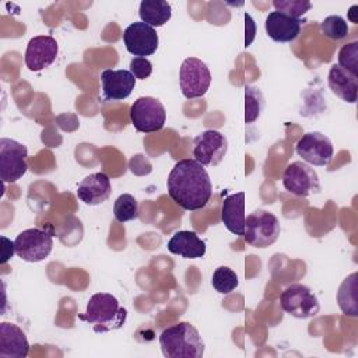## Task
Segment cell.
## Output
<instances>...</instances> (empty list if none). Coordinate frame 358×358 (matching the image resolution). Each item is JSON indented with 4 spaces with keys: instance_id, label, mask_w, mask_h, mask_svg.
<instances>
[{
    "instance_id": "cell-10",
    "label": "cell",
    "mask_w": 358,
    "mask_h": 358,
    "mask_svg": "<svg viewBox=\"0 0 358 358\" xmlns=\"http://www.w3.org/2000/svg\"><path fill=\"white\" fill-rule=\"evenodd\" d=\"M282 185L287 192L299 197H306L320 192L317 172L303 161H294L285 168Z\"/></svg>"
},
{
    "instance_id": "cell-15",
    "label": "cell",
    "mask_w": 358,
    "mask_h": 358,
    "mask_svg": "<svg viewBox=\"0 0 358 358\" xmlns=\"http://www.w3.org/2000/svg\"><path fill=\"white\" fill-rule=\"evenodd\" d=\"M102 96L106 101H123L136 87V77L130 70L106 69L101 73Z\"/></svg>"
},
{
    "instance_id": "cell-3",
    "label": "cell",
    "mask_w": 358,
    "mask_h": 358,
    "mask_svg": "<svg viewBox=\"0 0 358 358\" xmlns=\"http://www.w3.org/2000/svg\"><path fill=\"white\" fill-rule=\"evenodd\" d=\"M127 317V310L120 306L116 296L108 292L94 294L80 319L92 324L95 333H106L120 329Z\"/></svg>"
},
{
    "instance_id": "cell-26",
    "label": "cell",
    "mask_w": 358,
    "mask_h": 358,
    "mask_svg": "<svg viewBox=\"0 0 358 358\" xmlns=\"http://www.w3.org/2000/svg\"><path fill=\"white\" fill-rule=\"evenodd\" d=\"M113 215L119 222H127L138 218V201L129 193L120 194L115 200Z\"/></svg>"
},
{
    "instance_id": "cell-31",
    "label": "cell",
    "mask_w": 358,
    "mask_h": 358,
    "mask_svg": "<svg viewBox=\"0 0 358 358\" xmlns=\"http://www.w3.org/2000/svg\"><path fill=\"white\" fill-rule=\"evenodd\" d=\"M14 253H15L14 242L7 239L6 236H1V264L7 263V260H10V257H13Z\"/></svg>"
},
{
    "instance_id": "cell-16",
    "label": "cell",
    "mask_w": 358,
    "mask_h": 358,
    "mask_svg": "<svg viewBox=\"0 0 358 358\" xmlns=\"http://www.w3.org/2000/svg\"><path fill=\"white\" fill-rule=\"evenodd\" d=\"M305 20L292 18L278 11H271L264 21V29L268 38L274 42H292L301 34V28Z\"/></svg>"
},
{
    "instance_id": "cell-7",
    "label": "cell",
    "mask_w": 358,
    "mask_h": 358,
    "mask_svg": "<svg viewBox=\"0 0 358 358\" xmlns=\"http://www.w3.org/2000/svg\"><path fill=\"white\" fill-rule=\"evenodd\" d=\"M179 84L185 98L196 99L206 95L211 84L207 64L197 57H186L179 69Z\"/></svg>"
},
{
    "instance_id": "cell-28",
    "label": "cell",
    "mask_w": 358,
    "mask_h": 358,
    "mask_svg": "<svg viewBox=\"0 0 358 358\" xmlns=\"http://www.w3.org/2000/svg\"><path fill=\"white\" fill-rule=\"evenodd\" d=\"M273 6L275 11L292 18H301L312 8V3L308 0H274Z\"/></svg>"
},
{
    "instance_id": "cell-12",
    "label": "cell",
    "mask_w": 358,
    "mask_h": 358,
    "mask_svg": "<svg viewBox=\"0 0 358 358\" xmlns=\"http://www.w3.org/2000/svg\"><path fill=\"white\" fill-rule=\"evenodd\" d=\"M228 151V140L218 130H204L193 141V157L204 166L218 165Z\"/></svg>"
},
{
    "instance_id": "cell-1",
    "label": "cell",
    "mask_w": 358,
    "mask_h": 358,
    "mask_svg": "<svg viewBox=\"0 0 358 358\" xmlns=\"http://www.w3.org/2000/svg\"><path fill=\"white\" fill-rule=\"evenodd\" d=\"M169 197L186 211H197L207 206L213 196V185L204 165L196 159L178 161L166 179Z\"/></svg>"
},
{
    "instance_id": "cell-11",
    "label": "cell",
    "mask_w": 358,
    "mask_h": 358,
    "mask_svg": "<svg viewBox=\"0 0 358 358\" xmlns=\"http://www.w3.org/2000/svg\"><path fill=\"white\" fill-rule=\"evenodd\" d=\"M303 162L315 166H327L333 159V143L320 131L305 133L295 145Z\"/></svg>"
},
{
    "instance_id": "cell-13",
    "label": "cell",
    "mask_w": 358,
    "mask_h": 358,
    "mask_svg": "<svg viewBox=\"0 0 358 358\" xmlns=\"http://www.w3.org/2000/svg\"><path fill=\"white\" fill-rule=\"evenodd\" d=\"M123 42L129 53L136 57H145L157 52L159 38L155 28L140 21L130 24L124 29Z\"/></svg>"
},
{
    "instance_id": "cell-30",
    "label": "cell",
    "mask_w": 358,
    "mask_h": 358,
    "mask_svg": "<svg viewBox=\"0 0 358 358\" xmlns=\"http://www.w3.org/2000/svg\"><path fill=\"white\" fill-rule=\"evenodd\" d=\"M130 73L136 80H145L152 73V64L147 57H133L130 60Z\"/></svg>"
},
{
    "instance_id": "cell-6",
    "label": "cell",
    "mask_w": 358,
    "mask_h": 358,
    "mask_svg": "<svg viewBox=\"0 0 358 358\" xmlns=\"http://www.w3.org/2000/svg\"><path fill=\"white\" fill-rule=\"evenodd\" d=\"M281 309L292 317H313L320 310L317 296L303 284H291L280 295Z\"/></svg>"
},
{
    "instance_id": "cell-14",
    "label": "cell",
    "mask_w": 358,
    "mask_h": 358,
    "mask_svg": "<svg viewBox=\"0 0 358 358\" xmlns=\"http://www.w3.org/2000/svg\"><path fill=\"white\" fill-rule=\"evenodd\" d=\"M59 45L50 35H38L29 39L25 49V66L31 71L49 67L57 57Z\"/></svg>"
},
{
    "instance_id": "cell-29",
    "label": "cell",
    "mask_w": 358,
    "mask_h": 358,
    "mask_svg": "<svg viewBox=\"0 0 358 358\" xmlns=\"http://www.w3.org/2000/svg\"><path fill=\"white\" fill-rule=\"evenodd\" d=\"M338 66L358 77V42L344 45L338 52Z\"/></svg>"
},
{
    "instance_id": "cell-17",
    "label": "cell",
    "mask_w": 358,
    "mask_h": 358,
    "mask_svg": "<svg viewBox=\"0 0 358 358\" xmlns=\"http://www.w3.org/2000/svg\"><path fill=\"white\" fill-rule=\"evenodd\" d=\"M110 193V179L105 172H96L85 176L77 187V197L88 206H98L105 203Z\"/></svg>"
},
{
    "instance_id": "cell-23",
    "label": "cell",
    "mask_w": 358,
    "mask_h": 358,
    "mask_svg": "<svg viewBox=\"0 0 358 358\" xmlns=\"http://www.w3.org/2000/svg\"><path fill=\"white\" fill-rule=\"evenodd\" d=\"M138 15L143 22L155 28L165 25L172 17V8L165 0H143Z\"/></svg>"
},
{
    "instance_id": "cell-20",
    "label": "cell",
    "mask_w": 358,
    "mask_h": 358,
    "mask_svg": "<svg viewBox=\"0 0 358 358\" xmlns=\"http://www.w3.org/2000/svg\"><path fill=\"white\" fill-rule=\"evenodd\" d=\"M329 88L331 92L347 103H355L358 95V77L340 67L333 64L327 77Z\"/></svg>"
},
{
    "instance_id": "cell-22",
    "label": "cell",
    "mask_w": 358,
    "mask_h": 358,
    "mask_svg": "<svg viewBox=\"0 0 358 358\" xmlns=\"http://www.w3.org/2000/svg\"><path fill=\"white\" fill-rule=\"evenodd\" d=\"M337 303L347 316H358V273L354 271L343 280L337 291Z\"/></svg>"
},
{
    "instance_id": "cell-25",
    "label": "cell",
    "mask_w": 358,
    "mask_h": 358,
    "mask_svg": "<svg viewBox=\"0 0 358 358\" xmlns=\"http://www.w3.org/2000/svg\"><path fill=\"white\" fill-rule=\"evenodd\" d=\"M211 285L217 292L227 295L238 288L239 280H238L236 273L232 268H229L227 266H220L213 273Z\"/></svg>"
},
{
    "instance_id": "cell-32",
    "label": "cell",
    "mask_w": 358,
    "mask_h": 358,
    "mask_svg": "<svg viewBox=\"0 0 358 358\" xmlns=\"http://www.w3.org/2000/svg\"><path fill=\"white\" fill-rule=\"evenodd\" d=\"M245 46H249L255 38L256 34V25L255 21L252 20V17L249 14H245Z\"/></svg>"
},
{
    "instance_id": "cell-33",
    "label": "cell",
    "mask_w": 358,
    "mask_h": 358,
    "mask_svg": "<svg viewBox=\"0 0 358 358\" xmlns=\"http://www.w3.org/2000/svg\"><path fill=\"white\" fill-rule=\"evenodd\" d=\"M358 10V6H352L351 8H350V13H348V18L351 20V22H354V24H357L358 21L354 18V13Z\"/></svg>"
},
{
    "instance_id": "cell-24",
    "label": "cell",
    "mask_w": 358,
    "mask_h": 358,
    "mask_svg": "<svg viewBox=\"0 0 358 358\" xmlns=\"http://www.w3.org/2000/svg\"><path fill=\"white\" fill-rule=\"evenodd\" d=\"M264 109V96L257 87H245V122H256Z\"/></svg>"
},
{
    "instance_id": "cell-5",
    "label": "cell",
    "mask_w": 358,
    "mask_h": 358,
    "mask_svg": "<svg viewBox=\"0 0 358 358\" xmlns=\"http://www.w3.org/2000/svg\"><path fill=\"white\" fill-rule=\"evenodd\" d=\"M131 124L140 133L159 131L166 120V112L161 101L152 96L137 98L129 110Z\"/></svg>"
},
{
    "instance_id": "cell-18",
    "label": "cell",
    "mask_w": 358,
    "mask_h": 358,
    "mask_svg": "<svg viewBox=\"0 0 358 358\" xmlns=\"http://www.w3.org/2000/svg\"><path fill=\"white\" fill-rule=\"evenodd\" d=\"M29 352V343L22 331L14 323H0V358H25Z\"/></svg>"
},
{
    "instance_id": "cell-21",
    "label": "cell",
    "mask_w": 358,
    "mask_h": 358,
    "mask_svg": "<svg viewBox=\"0 0 358 358\" xmlns=\"http://www.w3.org/2000/svg\"><path fill=\"white\" fill-rule=\"evenodd\" d=\"M172 255L183 259H200L206 255V243L194 231H178L166 243Z\"/></svg>"
},
{
    "instance_id": "cell-19",
    "label": "cell",
    "mask_w": 358,
    "mask_h": 358,
    "mask_svg": "<svg viewBox=\"0 0 358 358\" xmlns=\"http://www.w3.org/2000/svg\"><path fill=\"white\" fill-rule=\"evenodd\" d=\"M245 220V192L227 196L221 206V221L225 228L234 235L243 236Z\"/></svg>"
},
{
    "instance_id": "cell-27",
    "label": "cell",
    "mask_w": 358,
    "mask_h": 358,
    "mask_svg": "<svg viewBox=\"0 0 358 358\" xmlns=\"http://www.w3.org/2000/svg\"><path fill=\"white\" fill-rule=\"evenodd\" d=\"M348 31V24L341 15H329L320 22V32L331 41H341L347 38Z\"/></svg>"
},
{
    "instance_id": "cell-8",
    "label": "cell",
    "mask_w": 358,
    "mask_h": 358,
    "mask_svg": "<svg viewBox=\"0 0 358 358\" xmlns=\"http://www.w3.org/2000/svg\"><path fill=\"white\" fill-rule=\"evenodd\" d=\"M15 255L25 262L45 260L53 248V235L41 228H28L20 232L14 241Z\"/></svg>"
},
{
    "instance_id": "cell-4",
    "label": "cell",
    "mask_w": 358,
    "mask_h": 358,
    "mask_svg": "<svg viewBox=\"0 0 358 358\" xmlns=\"http://www.w3.org/2000/svg\"><path fill=\"white\" fill-rule=\"evenodd\" d=\"M280 232V221L273 213L255 210L245 220L243 238L253 248L264 249L271 246L278 239Z\"/></svg>"
},
{
    "instance_id": "cell-2",
    "label": "cell",
    "mask_w": 358,
    "mask_h": 358,
    "mask_svg": "<svg viewBox=\"0 0 358 358\" xmlns=\"http://www.w3.org/2000/svg\"><path fill=\"white\" fill-rule=\"evenodd\" d=\"M159 345L166 358H201L204 341L197 329L189 322H179L162 330Z\"/></svg>"
},
{
    "instance_id": "cell-9",
    "label": "cell",
    "mask_w": 358,
    "mask_h": 358,
    "mask_svg": "<svg viewBox=\"0 0 358 358\" xmlns=\"http://www.w3.org/2000/svg\"><path fill=\"white\" fill-rule=\"evenodd\" d=\"M28 150L24 144L13 138H0V178L3 183L20 180L27 169Z\"/></svg>"
}]
</instances>
